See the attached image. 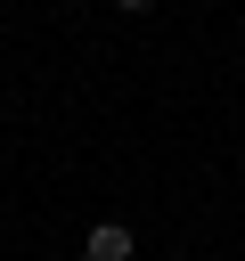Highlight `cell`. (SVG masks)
<instances>
[{
  "label": "cell",
  "instance_id": "6da1fadb",
  "mask_svg": "<svg viewBox=\"0 0 245 261\" xmlns=\"http://www.w3.org/2000/svg\"><path fill=\"white\" fill-rule=\"evenodd\" d=\"M82 261H131V220H98L90 245H82Z\"/></svg>",
  "mask_w": 245,
  "mask_h": 261
},
{
  "label": "cell",
  "instance_id": "7a4b0ae2",
  "mask_svg": "<svg viewBox=\"0 0 245 261\" xmlns=\"http://www.w3.org/2000/svg\"><path fill=\"white\" fill-rule=\"evenodd\" d=\"M122 8H131V16H139V8H155V0H122Z\"/></svg>",
  "mask_w": 245,
  "mask_h": 261
}]
</instances>
